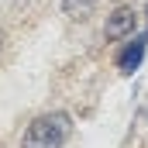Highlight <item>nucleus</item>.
I'll use <instances>...</instances> for the list:
<instances>
[{
  "label": "nucleus",
  "instance_id": "obj_5",
  "mask_svg": "<svg viewBox=\"0 0 148 148\" xmlns=\"http://www.w3.org/2000/svg\"><path fill=\"white\" fill-rule=\"evenodd\" d=\"M0 48H3V28H0Z\"/></svg>",
  "mask_w": 148,
  "mask_h": 148
},
{
  "label": "nucleus",
  "instance_id": "obj_6",
  "mask_svg": "<svg viewBox=\"0 0 148 148\" xmlns=\"http://www.w3.org/2000/svg\"><path fill=\"white\" fill-rule=\"evenodd\" d=\"M145 17H148V7H145Z\"/></svg>",
  "mask_w": 148,
  "mask_h": 148
},
{
  "label": "nucleus",
  "instance_id": "obj_4",
  "mask_svg": "<svg viewBox=\"0 0 148 148\" xmlns=\"http://www.w3.org/2000/svg\"><path fill=\"white\" fill-rule=\"evenodd\" d=\"M97 10V0H62V14L69 21H86Z\"/></svg>",
  "mask_w": 148,
  "mask_h": 148
},
{
  "label": "nucleus",
  "instance_id": "obj_1",
  "mask_svg": "<svg viewBox=\"0 0 148 148\" xmlns=\"http://www.w3.org/2000/svg\"><path fill=\"white\" fill-rule=\"evenodd\" d=\"M69 134H73V117L66 110H52L28 124V131L21 134V148H62Z\"/></svg>",
  "mask_w": 148,
  "mask_h": 148
},
{
  "label": "nucleus",
  "instance_id": "obj_3",
  "mask_svg": "<svg viewBox=\"0 0 148 148\" xmlns=\"http://www.w3.org/2000/svg\"><path fill=\"white\" fill-rule=\"evenodd\" d=\"M145 52H148V31H145V35H138L127 48H124V52H121V55H117V69H121L124 76H131L134 69H141Z\"/></svg>",
  "mask_w": 148,
  "mask_h": 148
},
{
  "label": "nucleus",
  "instance_id": "obj_7",
  "mask_svg": "<svg viewBox=\"0 0 148 148\" xmlns=\"http://www.w3.org/2000/svg\"><path fill=\"white\" fill-rule=\"evenodd\" d=\"M145 148H148V141H145Z\"/></svg>",
  "mask_w": 148,
  "mask_h": 148
},
{
  "label": "nucleus",
  "instance_id": "obj_2",
  "mask_svg": "<svg viewBox=\"0 0 148 148\" xmlns=\"http://www.w3.org/2000/svg\"><path fill=\"white\" fill-rule=\"evenodd\" d=\"M134 28H138V14H134V7H114L110 14H107V24H103V38L121 41V38L134 35Z\"/></svg>",
  "mask_w": 148,
  "mask_h": 148
}]
</instances>
